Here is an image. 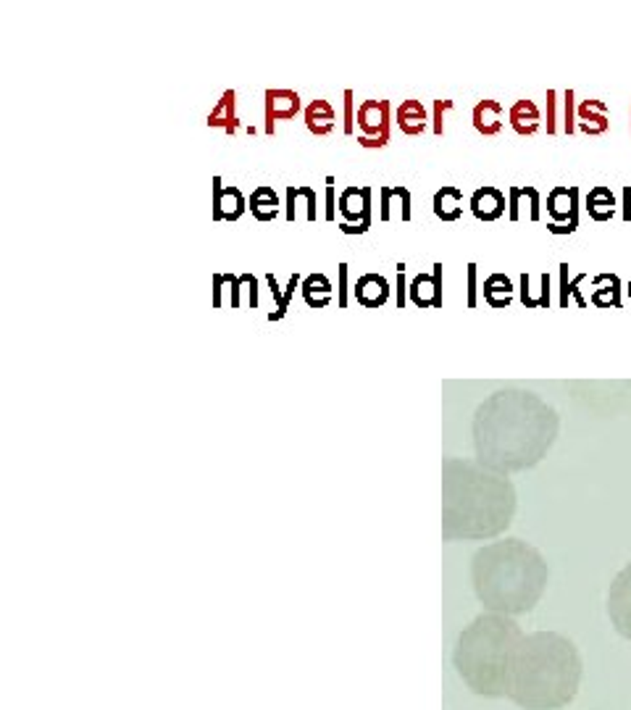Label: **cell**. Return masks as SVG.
I'll return each mask as SVG.
<instances>
[{"label": "cell", "mask_w": 631, "mask_h": 710, "mask_svg": "<svg viewBox=\"0 0 631 710\" xmlns=\"http://www.w3.org/2000/svg\"><path fill=\"white\" fill-rule=\"evenodd\" d=\"M584 663L578 648L558 632L526 634L514 660L508 700L523 710H558L571 706Z\"/></svg>", "instance_id": "cell-4"}, {"label": "cell", "mask_w": 631, "mask_h": 710, "mask_svg": "<svg viewBox=\"0 0 631 710\" xmlns=\"http://www.w3.org/2000/svg\"><path fill=\"white\" fill-rule=\"evenodd\" d=\"M434 216L442 222H458L463 216V195L458 187L445 184L442 190L434 192Z\"/></svg>", "instance_id": "cell-23"}, {"label": "cell", "mask_w": 631, "mask_h": 710, "mask_svg": "<svg viewBox=\"0 0 631 710\" xmlns=\"http://www.w3.org/2000/svg\"><path fill=\"white\" fill-rule=\"evenodd\" d=\"M416 308H442V263H434L432 274H418L408 287Z\"/></svg>", "instance_id": "cell-11"}, {"label": "cell", "mask_w": 631, "mask_h": 710, "mask_svg": "<svg viewBox=\"0 0 631 710\" xmlns=\"http://www.w3.org/2000/svg\"><path fill=\"white\" fill-rule=\"evenodd\" d=\"M340 308L347 305V263H340V297H337Z\"/></svg>", "instance_id": "cell-36"}, {"label": "cell", "mask_w": 631, "mask_h": 710, "mask_svg": "<svg viewBox=\"0 0 631 710\" xmlns=\"http://www.w3.org/2000/svg\"><path fill=\"white\" fill-rule=\"evenodd\" d=\"M445 109H453V101H437L434 103V134L445 132V124H442V111Z\"/></svg>", "instance_id": "cell-32"}, {"label": "cell", "mask_w": 631, "mask_h": 710, "mask_svg": "<svg viewBox=\"0 0 631 710\" xmlns=\"http://www.w3.org/2000/svg\"><path fill=\"white\" fill-rule=\"evenodd\" d=\"M574 90H569V93H566V132H569V134H571V132H574L576 129V124H574Z\"/></svg>", "instance_id": "cell-35"}, {"label": "cell", "mask_w": 631, "mask_h": 710, "mask_svg": "<svg viewBox=\"0 0 631 710\" xmlns=\"http://www.w3.org/2000/svg\"><path fill=\"white\" fill-rule=\"evenodd\" d=\"M340 214H343V230L344 235H363L371 224V187L363 184H352V187H344L343 195H340Z\"/></svg>", "instance_id": "cell-7"}, {"label": "cell", "mask_w": 631, "mask_h": 710, "mask_svg": "<svg viewBox=\"0 0 631 710\" xmlns=\"http://www.w3.org/2000/svg\"><path fill=\"white\" fill-rule=\"evenodd\" d=\"M587 279V274L574 277V282L569 285V263H561V308H569V297H576L578 308H587V297L578 293V285Z\"/></svg>", "instance_id": "cell-29"}, {"label": "cell", "mask_w": 631, "mask_h": 710, "mask_svg": "<svg viewBox=\"0 0 631 710\" xmlns=\"http://www.w3.org/2000/svg\"><path fill=\"white\" fill-rule=\"evenodd\" d=\"M303 103L295 90H266L263 93V118H266V134H274L277 121H289L300 114Z\"/></svg>", "instance_id": "cell-10"}, {"label": "cell", "mask_w": 631, "mask_h": 710, "mask_svg": "<svg viewBox=\"0 0 631 710\" xmlns=\"http://www.w3.org/2000/svg\"><path fill=\"white\" fill-rule=\"evenodd\" d=\"M523 632L511 616L481 613L460 632L453 666L463 684L479 698H508L511 671Z\"/></svg>", "instance_id": "cell-5"}, {"label": "cell", "mask_w": 631, "mask_h": 710, "mask_svg": "<svg viewBox=\"0 0 631 710\" xmlns=\"http://www.w3.org/2000/svg\"><path fill=\"white\" fill-rule=\"evenodd\" d=\"M547 579L545 555L523 539L489 542L471 558V585L489 613L521 616L534 610L547 590Z\"/></svg>", "instance_id": "cell-3"}, {"label": "cell", "mask_w": 631, "mask_h": 710, "mask_svg": "<svg viewBox=\"0 0 631 710\" xmlns=\"http://www.w3.org/2000/svg\"><path fill=\"white\" fill-rule=\"evenodd\" d=\"M303 118H305L308 132L316 134V137H327V134L335 132V126H337V114H335L332 103H329V101H321V98H319V101H311V103L305 106Z\"/></svg>", "instance_id": "cell-17"}, {"label": "cell", "mask_w": 631, "mask_h": 710, "mask_svg": "<svg viewBox=\"0 0 631 710\" xmlns=\"http://www.w3.org/2000/svg\"><path fill=\"white\" fill-rule=\"evenodd\" d=\"M516 516V487L508 476L481 464L442 461V539H492L503 534Z\"/></svg>", "instance_id": "cell-2"}, {"label": "cell", "mask_w": 631, "mask_h": 710, "mask_svg": "<svg viewBox=\"0 0 631 710\" xmlns=\"http://www.w3.org/2000/svg\"><path fill=\"white\" fill-rule=\"evenodd\" d=\"M231 279L234 274H214V297H211L214 308H222V290L224 285H231Z\"/></svg>", "instance_id": "cell-30"}, {"label": "cell", "mask_w": 631, "mask_h": 710, "mask_svg": "<svg viewBox=\"0 0 631 710\" xmlns=\"http://www.w3.org/2000/svg\"><path fill=\"white\" fill-rule=\"evenodd\" d=\"M358 142L363 148H384L390 142V101H363L358 106Z\"/></svg>", "instance_id": "cell-6"}, {"label": "cell", "mask_w": 631, "mask_h": 710, "mask_svg": "<svg viewBox=\"0 0 631 710\" xmlns=\"http://www.w3.org/2000/svg\"><path fill=\"white\" fill-rule=\"evenodd\" d=\"M266 282H269V287H271V295H274V300H277V311H274V313H269V321H279V319H285V316H287L289 300H292V295H295V290L300 287V274H292V277H289V285L285 293L279 290V285H277V277H274V274H266Z\"/></svg>", "instance_id": "cell-28"}, {"label": "cell", "mask_w": 631, "mask_h": 710, "mask_svg": "<svg viewBox=\"0 0 631 710\" xmlns=\"http://www.w3.org/2000/svg\"><path fill=\"white\" fill-rule=\"evenodd\" d=\"M481 293H484V300L492 305V308H508L511 303H514V282L506 277V274H489L487 279H484V287H481Z\"/></svg>", "instance_id": "cell-25"}, {"label": "cell", "mask_w": 631, "mask_h": 710, "mask_svg": "<svg viewBox=\"0 0 631 710\" xmlns=\"http://www.w3.org/2000/svg\"><path fill=\"white\" fill-rule=\"evenodd\" d=\"M553 101H555V93L550 90V93H547V132H555V124H553V121H555V114H553Z\"/></svg>", "instance_id": "cell-38"}, {"label": "cell", "mask_w": 631, "mask_h": 710, "mask_svg": "<svg viewBox=\"0 0 631 710\" xmlns=\"http://www.w3.org/2000/svg\"><path fill=\"white\" fill-rule=\"evenodd\" d=\"M352 295L358 300V305H363L368 311H376V308L387 305V300L392 295V287H390L387 277L368 271V274L358 277V282L352 287Z\"/></svg>", "instance_id": "cell-13"}, {"label": "cell", "mask_w": 631, "mask_h": 710, "mask_svg": "<svg viewBox=\"0 0 631 710\" xmlns=\"http://www.w3.org/2000/svg\"><path fill=\"white\" fill-rule=\"evenodd\" d=\"M473 129L484 137H495L503 129V106L498 101H479L471 111Z\"/></svg>", "instance_id": "cell-19"}, {"label": "cell", "mask_w": 631, "mask_h": 710, "mask_svg": "<svg viewBox=\"0 0 631 710\" xmlns=\"http://www.w3.org/2000/svg\"><path fill=\"white\" fill-rule=\"evenodd\" d=\"M547 214L553 219V235H569L578 227V187L558 184L547 195Z\"/></svg>", "instance_id": "cell-8"}, {"label": "cell", "mask_w": 631, "mask_h": 710, "mask_svg": "<svg viewBox=\"0 0 631 710\" xmlns=\"http://www.w3.org/2000/svg\"><path fill=\"white\" fill-rule=\"evenodd\" d=\"M405 305V266L398 263V308Z\"/></svg>", "instance_id": "cell-37"}, {"label": "cell", "mask_w": 631, "mask_h": 710, "mask_svg": "<svg viewBox=\"0 0 631 710\" xmlns=\"http://www.w3.org/2000/svg\"><path fill=\"white\" fill-rule=\"evenodd\" d=\"M576 126L584 134H605L611 126V117H608V103L605 101H581L576 106Z\"/></svg>", "instance_id": "cell-15"}, {"label": "cell", "mask_w": 631, "mask_h": 710, "mask_svg": "<svg viewBox=\"0 0 631 710\" xmlns=\"http://www.w3.org/2000/svg\"><path fill=\"white\" fill-rule=\"evenodd\" d=\"M327 222H335V177H327Z\"/></svg>", "instance_id": "cell-33"}, {"label": "cell", "mask_w": 631, "mask_h": 710, "mask_svg": "<svg viewBox=\"0 0 631 710\" xmlns=\"http://www.w3.org/2000/svg\"><path fill=\"white\" fill-rule=\"evenodd\" d=\"M595 287L592 303L597 308H621V279L616 274H597Z\"/></svg>", "instance_id": "cell-26"}, {"label": "cell", "mask_w": 631, "mask_h": 710, "mask_svg": "<svg viewBox=\"0 0 631 710\" xmlns=\"http://www.w3.org/2000/svg\"><path fill=\"white\" fill-rule=\"evenodd\" d=\"M508 121H511V126H514L516 134L531 137L542 126V114H539V109H537L534 101H516L511 106V111H508Z\"/></svg>", "instance_id": "cell-18"}, {"label": "cell", "mask_w": 631, "mask_h": 710, "mask_svg": "<svg viewBox=\"0 0 631 710\" xmlns=\"http://www.w3.org/2000/svg\"><path fill=\"white\" fill-rule=\"evenodd\" d=\"M379 198H382V211H379L382 222H390L392 219L390 208H392V200L395 198L400 200V219L402 222H410V190L408 187H402V184H398V187L384 184V187H379Z\"/></svg>", "instance_id": "cell-27"}, {"label": "cell", "mask_w": 631, "mask_h": 710, "mask_svg": "<svg viewBox=\"0 0 631 710\" xmlns=\"http://www.w3.org/2000/svg\"><path fill=\"white\" fill-rule=\"evenodd\" d=\"M247 211L258 219V222H274L282 214V203L279 195L271 184H258L247 200Z\"/></svg>", "instance_id": "cell-16"}, {"label": "cell", "mask_w": 631, "mask_h": 710, "mask_svg": "<svg viewBox=\"0 0 631 710\" xmlns=\"http://www.w3.org/2000/svg\"><path fill=\"white\" fill-rule=\"evenodd\" d=\"M561 418L529 390H500L473 414L471 434L476 464L495 473L534 469L558 440Z\"/></svg>", "instance_id": "cell-1"}, {"label": "cell", "mask_w": 631, "mask_h": 710, "mask_svg": "<svg viewBox=\"0 0 631 710\" xmlns=\"http://www.w3.org/2000/svg\"><path fill=\"white\" fill-rule=\"evenodd\" d=\"M468 206H471V214L479 222H498L506 214V192H500L492 184H484V187H479L471 195V203Z\"/></svg>", "instance_id": "cell-14"}, {"label": "cell", "mask_w": 631, "mask_h": 710, "mask_svg": "<svg viewBox=\"0 0 631 710\" xmlns=\"http://www.w3.org/2000/svg\"><path fill=\"white\" fill-rule=\"evenodd\" d=\"M616 195L611 192V187H605V184H597V187H592L589 190V195H587V203H584V208H587V214L595 219V222H611L613 216H616Z\"/></svg>", "instance_id": "cell-22"}, {"label": "cell", "mask_w": 631, "mask_h": 710, "mask_svg": "<svg viewBox=\"0 0 631 710\" xmlns=\"http://www.w3.org/2000/svg\"><path fill=\"white\" fill-rule=\"evenodd\" d=\"M608 618L613 629L631 642V563L624 566L608 590Z\"/></svg>", "instance_id": "cell-9"}, {"label": "cell", "mask_w": 631, "mask_h": 710, "mask_svg": "<svg viewBox=\"0 0 631 710\" xmlns=\"http://www.w3.org/2000/svg\"><path fill=\"white\" fill-rule=\"evenodd\" d=\"M355 117H352V90H344V134L355 132Z\"/></svg>", "instance_id": "cell-31"}, {"label": "cell", "mask_w": 631, "mask_h": 710, "mask_svg": "<svg viewBox=\"0 0 631 710\" xmlns=\"http://www.w3.org/2000/svg\"><path fill=\"white\" fill-rule=\"evenodd\" d=\"M300 293H303V300L308 303V308L319 311V308H327V305L332 303L335 285L329 282L327 274H308V277L300 282Z\"/></svg>", "instance_id": "cell-20"}, {"label": "cell", "mask_w": 631, "mask_h": 710, "mask_svg": "<svg viewBox=\"0 0 631 710\" xmlns=\"http://www.w3.org/2000/svg\"><path fill=\"white\" fill-rule=\"evenodd\" d=\"M627 293H629V300H631V282H629V287H627Z\"/></svg>", "instance_id": "cell-40"}, {"label": "cell", "mask_w": 631, "mask_h": 710, "mask_svg": "<svg viewBox=\"0 0 631 710\" xmlns=\"http://www.w3.org/2000/svg\"><path fill=\"white\" fill-rule=\"evenodd\" d=\"M395 121L400 126L405 134L410 137H418L429 129V114L424 109L421 101H402L398 114H395Z\"/></svg>", "instance_id": "cell-21"}, {"label": "cell", "mask_w": 631, "mask_h": 710, "mask_svg": "<svg viewBox=\"0 0 631 710\" xmlns=\"http://www.w3.org/2000/svg\"><path fill=\"white\" fill-rule=\"evenodd\" d=\"M476 263L468 266V308H476Z\"/></svg>", "instance_id": "cell-34"}, {"label": "cell", "mask_w": 631, "mask_h": 710, "mask_svg": "<svg viewBox=\"0 0 631 710\" xmlns=\"http://www.w3.org/2000/svg\"><path fill=\"white\" fill-rule=\"evenodd\" d=\"M239 285H242V274L234 277L231 282V308H239Z\"/></svg>", "instance_id": "cell-39"}, {"label": "cell", "mask_w": 631, "mask_h": 710, "mask_svg": "<svg viewBox=\"0 0 631 710\" xmlns=\"http://www.w3.org/2000/svg\"><path fill=\"white\" fill-rule=\"evenodd\" d=\"M247 211V200L237 187H224L222 179H214V222H237Z\"/></svg>", "instance_id": "cell-12"}, {"label": "cell", "mask_w": 631, "mask_h": 710, "mask_svg": "<svg viewBox=\"0 0 631 710\" xmlns=\"http://www.w3.org/2000/svg\"><path fill=\"white\" fill-rule=\"evenodd\" d=\"M234 101H237V93L234 90H227L222 95V101L216 103V109L208 114V126L211 129H222L227 134H234L239 129V118H237V111H234Z\"/></svg>", "instance_id": "cell-24"}]
</instances>
